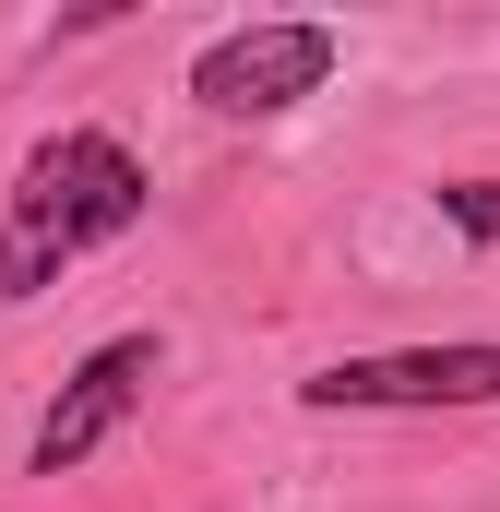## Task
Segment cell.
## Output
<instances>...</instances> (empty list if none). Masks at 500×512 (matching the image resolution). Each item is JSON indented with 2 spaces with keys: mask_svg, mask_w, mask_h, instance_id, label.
Instances as JSON below:
<instances>
[{
  "mask_svg": "<svg viewBox=\"0 0 500 512\" xmlns=\"http://www.w3.org/2000/svg\"><path fill=\"white\" fill-rule=\"evenodd\" d=\"M143 155H131L120 131H48L24 167H12V191H0V298H36V286H60L84 251H108L143 227Z\"/></svg>",
  "mask_w": 500,
  "mask_h": 512,
  "instance_id": "obj_1",
  "label": "cell"
},
{
  "mask_svg": "<svg viewBox=\"0 0 500 512\" xmlns=\"http://www.w3.org/2000/svg\"><path fill=\"white\" fill-rule=\"evenodd\" d=\"M310 417H429V405H500V334L489 346H393V358H334L298 382Z\"/></svg>",
  "mask_w": 500,
  "mask_h": 512,
  "instance_id": "obj_2",
  "label": "cell"
},
{
  "mask_svg": "<svg viewBox=\"0 0 500 512\" xmlns=\"http://www.w3.org/2000/svg\"><path fill=\"white\" fill-rule=\"evenodd\" d=\"M334 60H346L334 24H239V36H215V48L191 60V108H215V120H274V108L322 96Z\"/></svg>",
  "mask_w": 500,
  "mask_h": 512,
  "instance_id": "obj_3",
  "label": "cell"
},
{
  "mask_svg": "<svg viewBox=\"0 0 500 512\" xmlns=\"http://www.w3.org/2000/svg\"><path fill=\"white\" fill-rule=\"evenodd\" d=\"M155 370H167V346H155V334H108V346L60 382V405L36 417L24 477H72V465H96V453L131 429V405H143V382H155Z\"/></svg>",
  "mask_w": 500,
  "mask_h": 512,
  "instance_id": "obj_4",
  "label": "cell"
},
{
  "mask_svg": "<svg viewBox=\"0 0 500 512\" xmlns=\"http://www.w3.org/2000/svg\"><path fill=\"white\" fill-rule=\"evenodd\" d=\"M441 215H453L465 239H500V179H453V191H441Z\"/></svg>",
  "mask_w": 500,
  "mask_h": 512,
  "instance_id": "obj_5",
  "label": "cell"
}]
</instances>
